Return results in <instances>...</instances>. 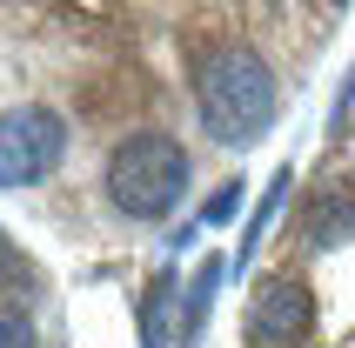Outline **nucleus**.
Segmentation results:
<instances>
[{
  "label": "nucleus",
  "mask_w": 355,
  "mask_h": 348,
  "mask_svg": "<svg viewBox=\"0 0 355 348\" xmlns=\"http://www.w3.org/2000/svg\"><path fill=\"white\" fill-rule=\"evenodd\" d=\"M195 107L201 128L221 141V148H248L275 128L282 94H275V67L248 47V40H215L201 47L195 60Z\"/></svg>",
  "instance_id": "nucleus-1"
},
{
  "label": "nucleus",
  "mask_w": 355,
  "mask_h": 348,
  "mask_svg": "<svg viewBox=\"0 0 355 348\" xmlns=\"http://www.w3.org/2000/svg\"><path fill=\"white\" fill-rule=\"evenodd\" d=\"M181 188H188V155L168 134H128L107 161V201L128 221H161L175 214Z\"/></svg>",
  "instance_id": "nucleus-2"
},
{
  "label": "nucleus",
  "mask_w": 355,
  "mask_h": 348,
  "mask_svg": "<svg viewBox=\"0 0 355 348\" xmlns=\"http://www.w3.org/2000/svg\"><path fill=\"white\" fill-rule=\"evenodd\" d=\"M60 148H67V128H60L54 107H14L0 114V188H34L40 174L60 168Z\"/></svg>",
  "instance_id": "nucleus-3"
},
{
  "label": "nucleus",
  "mask_w": 355,
  "mask_h": 348,
  "mask_svg": "<svg viewBox=\"0 0 355 348\" xmlns=\"http://www.w3.org/2000/svg\"><path fill=\"white\" fill-rule=\"evenodd\" d=\"M315 335V295L295 275H268L248 302V342L255 348H302Z\"/></svg>",
  "instance_id": "nucleus-4"
},
{
  "label": "nucleus",
  "mask_w": 355,
  "mask_h": 348,
  "mask_svg": "<svg viewBox=\"0 0 355 348\" xmlns=\"http://www.w3.org/2000/svg\"><path fill=\"white\" fill-rule=\"evenodd\" d=\"M349 234H355V181H342V188H329L315 208L302 214V241L336 248V241H349Z\"/></svg>",
  "instance_id": "nucleus-5"
},
{
  "label": "nucleus",
  "mask_w": 355,
  "mask_h": 348,
  "mask_svg": "<svg viewBox=\"0 0 355 348\" xmlns=\"http://www.w3.org/2000/svg\"><path fill=\"white\" fill-rule=\"evenodd\" d=\"M168 322H175V268H155V281L141 288V348H168Z\"/></svg>",
  "instance_id": "nucleus-6"
},
{
  "label": "nucleus",
  "mask_w": 355,
  "mask_h": 348,
  "mask_svg": "<svg viewBox=\"0 0 355 348\" xmlns=\"http://www.w3.org/2000/svg\"><path fill=\"white\" fill-rule=\"evenodd\" d=\"M27 288H34V275H27V261H20L14 234L0 228V302H7V295H27ZM0 315H14V308H0Z\"/></svg>",
  "instance_id": "nucleus-7"
},
{
  "label": "nucleus",
  "mask_w": 355,
  "mask_h": 348,
  "mask_svg": "<svg viewBox=\"0 0 355 348\" xmlns=\"http://www.w3.org/2000/svg\"><path fill=\"white\" fill-rule=\"evenodd\" d=\"M215 281H221V261H208V268L195 275V295H188V335H181L188 348H195V335H201V315H208V302H215Z\"/></svg>",
  "instance_id": "nucleus-8"
},
{
  "label": "nucleus",
  "mask_w": 355,
  "mask_h": 348,
  "mask_svg": "<svg viewBox=\"0 0 355 348\" xmlns=\"http://www.w3.org/2000/svg\"><path fill=\"white\" fill-rule=\"evenodd\" d=\"M0 348H34V329H27V315H0Z\"/></svg>",
  "instance_id": "nucleus-9"
},
{
  "label": "nucleus",
  "mask_w": 355,
  "mask_h": 348,
  "mask_svg": "<svg viewBox=\"0 0 355 348\" xmlns=\"http://www.w3.org/2000/svg\"><path fill=\"white\" fill-rule=\"evenodd\" d=\"M235 208H241V188H221L215 201H208V221H228Z\"/></svg>",
  "instance_id": "nucleus-10"
}]
</instances>
